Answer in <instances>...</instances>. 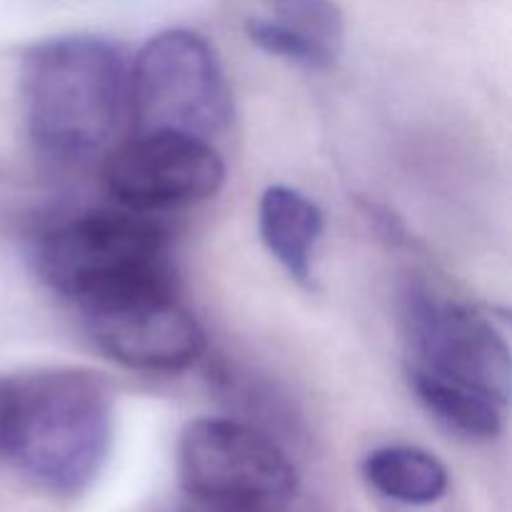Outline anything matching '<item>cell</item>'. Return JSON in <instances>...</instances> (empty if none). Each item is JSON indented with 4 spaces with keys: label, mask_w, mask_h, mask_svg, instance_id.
<instances>
[{
    "label": "cell",
    "mask_w": 512,
    "mask_h": 512,
    "mask_svg": "<svg viewBox=\"0 0 512 512\" xmlns=\"http://www.w3.org/2000/svg\"><path fill=\"white\" fill-rule=\"evenodd\" d=\"M23 108L40 153L75 163L110 148L130 118V63L95 35L38 43L23 60Z\"/></svg>",
    "instance_id": "obj_1"
},
{
    "label": "cell",
    "mask_w": 512,
    "mask_h": 512,
    "mask_svg": "<svg viewBox=\"0 0 512 512\" xmlns=\"http://www.w3.org/2000/svg\"><path fill=\"white\" fill-rule=\"evenodd\" d=\"M113 440L108 388L88 370L10 380L5 455L40 488L75 495L98 478Z\"/></svg>",
    "instance_id": "obj_2"
},
{
    "label": "cell",
    "mask_w": 512,
    "mask_h": 512,
    "mask_svg": "<svg viewBox=\"0 0 512 512\" xmlns=\"http://www.w3.org/2000/svg\"><path fill=\"white\" fill-rule=\"evenodd\" d=\"M40 278L80 308L143 288H173L168 230L133 210L63 220L35 245Z\"/></svg>",
    "instance_id": "obj_3"
},
{
    "label": "cell",
    "mask_w": 512,
    "mask_h": 512,
    "mask_svg": "<svg viewBox=\"0 0 512 512\" xmlns=\"http://www.w3.org/2000/svg\"><path fill=\"white\" fill-rule=\"evenodd\" d=\"M130 118L138 133L210 140L233 120V93L213 48L193 30L150 38L130 65Z\"/></svg>",
    "instance_id": "obj_4"
},
{
    "label": "cell",
    "mask_w": 512,
    "mask_h": 512,
    "mask_svg": "<svg viewBox=\"0 0 512 512\" xmlns=\"http://www.w3.org/2000/svg\"><path fill=\"white\" fill-rule=\"evenodd\" d=\"M178 468L183 488L215 508L263 512L295 490V470L283 448L238 420L190 423L180 438Z\"/></svg>",
    "instance_id": "obj_5"
},
{
    "label": "cell",
    "mask_w": 512,
    "mask_h": 512,
    "mask_svg": "<svg viewBox=\"0 0 512 512\" xmlns=\"http://www.w3.org/2000/svg\"><path fill=\"white\" fill-rule=\"evenodd\" d=\"M410 368L455 380L508 405L510 348L493 320L470 305L413 288L405 298Z\"/></svg>",
    "instance_id": "obj_6"
},
{
    "label": "cell",
    "mask_w": 512,
    "mask_h": 512,
    "mask_svg": "<svg viewBox=\"0 0 512 512\" xmlns=\"http://www.w3.org/2000/svg\"><path fill=\"white\" fill-rule=\"evenodd\" d=\"M225 180V165L210 140L183 133H138L105 160L110 198L133 213H160L208 200Z\"/></svg>",
    "instance_id": "obj_7"
},
{
    "label": "cell",
    "mask_w": 512,
    "mask_h": 512,
    "mask_svg": "<svg viewBox=\"0 0 512 512\" xmlns=\"http://www.w3.org/2000/svg\"><path fill=\"white\" fill-rule=\"evenodd\" d=\"M95 345L115 363L145 373H178L205 350L198 320L173 288H143L85 305Z\"/></svg>",
    "instance_id": "obj_8"
},
{
    "label": "cell",
    "mask_w": 512,
    "mask_h": 512,
    "mask_svg": "<svg viewBox=\"0 0 512 512\" xmlns=\"http://www.w3.org/2000/svg\"><path fill=\"white\" fill-rule=\"evenodd\" d=\"M323 225V210L300 190L273 185L260 198V238L270 255L303 285L313 280V253Z\"/></svg>",
    "instance_id": "obj_9"
},
{
    "label": "cell",
    "mask_w": 512,
    "mask_h": 512,
    "mask_svg": "<svg viewBox=\"0 0 512 512\" xmlns=\"http://www.w3.org/2000/svg\"><path fill=\"white\" fill-rule=\"evenodd\" d=\"M365 480L383 498L403 505H433L448 490V470L428 450L388 445L365 458Z\"/></svg>",
    "instance_id": "obj_10"
},
{
    "label": "cell",
    "mask_w": 512,
    "mask_h": 512,
    "mask_svg": "<svg viewBox=\"0 0 512 512\" xmlns=\"http://www.w3.org/2000/svg\"><path fill=\"white\" fill-rule=\"evenodd\" d=\"M408 378L428 413L453 433L470 440H493L503 430L505 405L490 395L418 368H408Z\"/></svg>",
    "instance_id": "obj_11"
},
{
    "label": "cell",
    "mask_w": 512,
    "mask_h": 512,
    "mask_svg": "<svg viewBox=\"0 0 512 512\" xmlns=\"http://www.w3.org/2000/svg\"><path fill=\"white\" fill-rule=\"evenodd\" d=\"M248 35L260 50L275 55V58H283L288 63L303 65V68H330L335 63L325 50H320L318 45L310 43L308 38H303L300 33L290 30L288 25L278 23L273 18H253L248 20Z\"/></svg>",
    "instance_id": "obj_12"
},
{
    "label": "cell",
    "mask_w": 512,
    "mask_h": 512,
    "mask_svg": "<svg viewBox=\"0 0 512 512\" xmlns=\"http://www.w3.org/2000/svg\"><path fill=\"white\" fill-rule=\"evenodd\" d=\"M10 415V380L0 378V455H5V438H8Z\"/></svg>",
    "instance_id": "obj_13"
},
{
    "label": "cell",
    "mask_w": 512,
    "mask_h": 512,
    "mask_svg": "<svg viewBox=\"0 0 512 512\" xmlns=\"http://www.w3.org/2000/svg\"><path fill=\"white\" fill-rule=\"evenodd\" d=\"M205 512H260V510H240V508H215V505H205Z\"/></svg>",
    "instance_id": "obj_14"
}]
</instances>
